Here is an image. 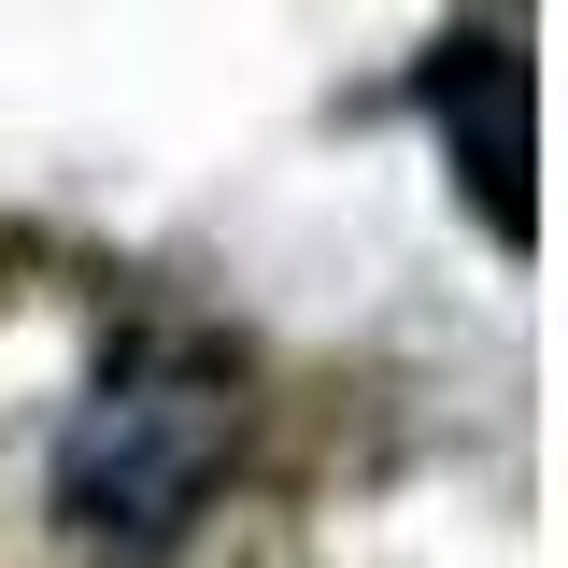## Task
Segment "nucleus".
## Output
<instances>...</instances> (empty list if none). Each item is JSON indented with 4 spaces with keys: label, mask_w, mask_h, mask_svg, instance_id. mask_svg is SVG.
Listing matches in <instances>:
<instances>
[{
    "label": "nucleus",
    "mask_w": 568,
    "mask_h": 568,
    "mask_svg": "<svg viewBox=\"0 0 568 568\" xmlns=\"http://www.w3.org/2000/svg\"><path fill=\"white\" fill-rule=\"evenodd\" d=\"M227 440H242V384H227V355L200 342H114L100 355V384L71 398L58 426V526L85 555H156V540H185V511L213 497L227 469Z\"/></svg>",
    "instance_id": "1"
},
{
    "label": "nucleus",
    "mask_w": 568,
    "mask_h": 568,
    "mask_svg": "<svg viewBox=\"0 0 568 568\" xmlns=\"http://www.w3.org/2000/svg\"><path fill=\"white\" fill-rule=\"evenodd\" d=\"M426 129H440V156L469 171V200H484L497 242L540 227V200H526V171H540V129H526V43H497V29L440 43V58H426Z\"/></svg>",
    "instance_id": "2"
}]
</instances>
